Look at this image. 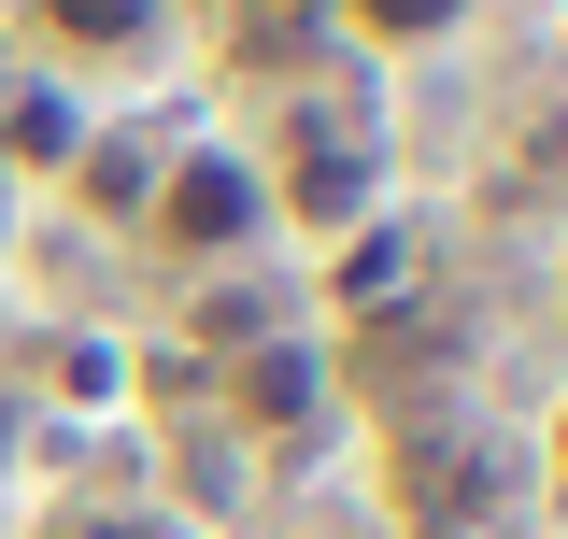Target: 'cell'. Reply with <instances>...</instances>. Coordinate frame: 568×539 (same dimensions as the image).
Returning a JSON list of instances; mask_svg holds the SVG:
<instances>
[{
	"mask_svg": "<svg viewBox=\"0 0 568 539\" xmlns=\"http://www.w3.org/2000/svg\"><path fill=\"white\" fill-rule=\"evenodd\" d=\"M213 411H227V426H256V440H284V455H298V440H327V426H342V398H327V340H242V355H227V369H213Z\"/></svg>",
	"mask_w": 568,
	"mask_h": 539,
	"instance_id": "obj_4",
	"label": "cell"
},
{
	"mask_svg": "<svg viewBox=\"0 0 568 539\" xmlns=\"http://www.w3.org/2000/svg\"><path fill=\"white\" fill-rule=\"evenodd\" d=\"M242 156H256V185H271V227L284 242H369V213H384V114L369 100H327V58L313 71H284L271 85V114L242 129Z\"/></svg>",
	"mask_w": 568,
	"mask_h": 539,
	"instance_id": "obj_1",
	"label": "cell"
},
{
	"mask_svg": "<svg viewBox=\"0 0 568 539\" xmlns=\"http://www.w3.org/2000/svg\"><path fill=\"white\" fill-rule=\"evenodd\" d=\"M0 171H14V71H0Z\"/></svg>",
	"mask_w": 568,
	"mask_h": 539,
	"instance_id": "obj_9",
	"label": "cell"
},
{
	"mask_svg": "<svg viewBox=\"0 0 568 539\" xmlns=\"http://www.w3.org/2000/svg\"><path fill=\"white\" fill-rule=\"evenodd\" d=\"M0 71H29L71 114H129L185 71V0H0Z\"/></svg>",
	"mask_w": 568,
	"mask_h": 539,
	"instance_id": "obj_3",
	"label": "cell"
},
{
	"mask_svg": "<svg viewBox=\"0 0 568 539\" xmlns=\"http://www.w3.org/2000/svg\"><path fill=\"white\" fill-rule=\"evenodd\" d=\"M43 539H171L142 497H71V511H43Z\"/></svg>",
	"mask_w": 568,
	"mask_h": 539,
	"instance_id": "obj_7",
	"label": "cell"
},
{
	"mask_svg": "<svg viewBox=\"0 0 568 539\" xmlns=\"http://www.w3.org/2000/svg\"><path fill=\"white\" fill-rule=\"evenodd\" d=\"M129 256L156 270V284H200V298H213V284H242L256 256H284L271 185H256L242 129H185V142H156V185H142Z\"/></svg>",
	"mask_w": 568,
	"mask_h": 539,
	"instance_id": "obj_2",
	"label": "cell"
},
{
	"mask_svg": "<svg viewBox=\"0 0 568 539\" xmlns=\"http://www.w3.org/2000/svg\"><path fill=\"white\" fill-rule=\"evenodd\" d=\"M29 469V384H14V369H0V482Z\"/></svg>",
	"mask_w": 568,
	"mask_h": 539,
	"instance_id": "obj_8",
	"label": "cell"
},
{
	"mask_svg": "<svg viewBox=\"0 0 568 539\" xmlns=\"http://www.w3.org/2000/svg\"><path fill=\"white\" fill-rule=\"evenodd\" d=\"M185 43H213L227 71H313L327 58V0H185Z\"/></svg>",
	"mask_w": 568,
	"mask_h": 539,
	"instance_id": "obj_5",
	"label": "cell"
},
{
	"mask_svg": "<svg viewBox=\"0 0 568 539\" xmlns=\"http://www.w3.org/2000/svg\"><path fill=\"white\" fill-rule=\"evenodd\" d=\"M484 29V0H327V43L369 71H413V58H455Z\"/></svg>",
	"mask_w": 568,
	"mask_h": 539,
	"instance_id": "obj_6",
	"label": "cell"
}]
</instances>
